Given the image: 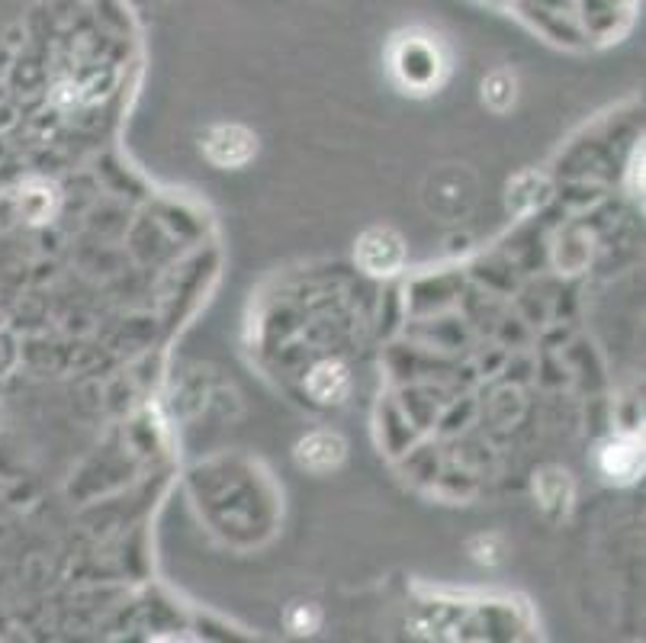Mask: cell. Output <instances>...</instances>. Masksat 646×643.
Here are the masks:
<instances>
[{"label":"cell","mask_w":646,"mask_h":643,"mask_svg":"<svg viewBox=\"0 0 646 643\" xmlns=\"http://www.w3.org/2000/svg\"><path fill=\"white\" fill-rule=\"evenodd\" d=\"M309 393L319 402H338L348 393V373L341 364L325 361L309 373Z\"/></svg>","instance_id":"obj_5"},{"label":"cell","mask_w":646,"mask_h":643,"mask_svg":"<svg viewBox=\"0 0 646 643\" xmlns=\"http://www.w3.org/2000/svg\"><path fill=\"white\" fill-rule=\"evenodd\" d=\"M643 467V457L634 444H608L602 451V470L611 480H634Z\"/></svg>","instance_id":"obj_6"},{"label":"cell","mask_w":646,"mask_h":643,"mask_svg":"<svg viewBox=\"0 0 646 643\" xmlns=\"http://www.w3.org/2000/svg\"><path fill=\"white\" fill-rule=\"evenodd\" d=\"M537 489H540V499H544V505H560L566 508V499H569V483L563 480L560 473H547V476H540L537 480Z\"/></svg>","instance_id":"obj_9"},{"label":"cell","mask_w":646,"mask_h":643,"mask_svg":"<svg viewBox=\"0 0 646 643\" xmlns=\"http://www.w3.org/2000/svg\"><path fill=\"white\" fill-rule=\"evenodd\" d=\"M357 261L364 264L367 274H396L405 261V245L393 229H370L357 245Z\"/></svg>","instance_id":"obj_2"},{"label":"cell","mask_w":646,"mask_h":643,"mask_svg":"<svg viewBox=\"0 0 646 643\" xmlns=\"http://www.w3.org/2000/svg\"><path fill=\"white\" fill-rule=\"evenodd\" d=\"M483 97H486V103L492 110H508V103L515 100V81L508 78L505 71L492 74V78L483 84Z\"/></svg>","instance_id":"obj_8"},{"label":"cell","mask_w":646,"mask_h":643,"mask_svg":"<svg viewBox=\"0 0 646 643\" xmlns=\"http://www.w3.org/2000/svg\"><path fill=\"white\" fill-rule=\"evenodd\" d=\"M296 460L303 463L306 470H315V473L332 470L344 460V441L338 435H325V431L322 435H309L303 444L296 447Z\"/></svg>","instance_id":"obj_4"},{"label":"cell","mask_w":646,"mask_h":643,"mask_svg":"<svg viewBox=\"0 0 646 643\" xmlns=\"http://www.w3.org/2000/svg\"><path fill=\"white\" fill-rule=\"evenodd\" d=\"M206 155L219 168H242L254 155V136L242 126H219L206 136Z\"/></svg>","instance_id":"obj_3"},{"label":"cell","mask_w":646,"mask_h":643,"mask_svg":"<svg viewBox=\"0 0 646 643\" xmlns=\"http://www.w3.org/2000/svg\"><path fill=\"white\" fill-rule=\"evenodd\" d=\"M287 624L296 634H312L315 624H319V611H315L312 605H293L290 615H287Z\"/></svg>","instance_id":"obj_10"},{"label":"cell","mask_w":646,"mask_h":643,"mask_svg":"<svg viewBox=\"0 0 646 643\" xmlns=\"http://www.w3.org/2000/svg\"><path fill=\"white\" fill-rule=\"evenodd\" d=\"M393 71L405 87H412V91H431V87L441 84L447 62H444L441 46L431 36L405 33L393 46Z\"/></svg>","instance_id":"obj_1"},{"label":"cell","mask_w":646,"mask_h":643,"mask_svg":"<svg viewBox=\"0 0 646 643\" xmlns=\"http://www.w3.org/2000/svg\"><path fill=\"white\" fill-rule=\"evenodd\" d=\"M52 200H55V193L52 187H45V184H29L23 190V213L33 219V222H42L45 216L52 213Z\"/></svg>","instance_id":"obj_7"}]
</instances>
